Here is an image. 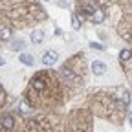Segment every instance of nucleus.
<instances>
[{
	"label": "nucleus",
	"mask_w": 132,
	"mask_h": 132,
	"mask_svg": "<svg viewBox=\"0 0 132 132\" xmlns=\"http://www.w3.org/2000/svg\"><path fill=\"white\" fill-rule=\"evenodd\" d=\"M92 72H94L95 75H103V73L106 72V64H105L103 61H94V62H92Z\"/></svg>",
	"instance_id": "obj_1"
},
{
	"label": "nucleus",
	"mask_w": 132,
	"mask_h": 132,
	"mask_svg": "<svg viewBox=\"0 0 132 132\" xmlns=\"http://www.w3.org/2000/svg\"><path fill=\"white\" fill-rule=\"evenodd\" d=\"M55 61H57V52H46L44 57H42V62H44L46 66H52Z\"/></svg>",
	"instance_id": "obj_2"
},
{
	"label": "nucleus",
	"mask_w": 132,
	"mask_h": 132,
	"mask_svg": "<svg viewBox=\"0 0 132 132\" xmlns=\"http://www.w3.org/2000/svg\"><path fill=\"white\" fill-rule=\"evenodd\" d=\"M42 40H44V33H42L40 29H37V31L31 33V42H33V44H40Z\"/></svg>",
	"instance_id": "obj_3"
},
{
	"label": "nucleus",
	"mask_w": 132,
	"mask_h": 132,
	"mask_svg": "<svg viewBox=\"0 0 132 132\" xmlns=\"http://www.w3.org/2000/svg\"><path fill=\"white\" fill-rule=\"evenodd\" d=\"M92 20L94 22H103L105 20V11H101V9H97V11H94V15H92Z\"/></svg>",
	"instance_id": "obj_4"
},
{
	"label": "nucleus",
	"mask_w": 132,
	"mask_h": 132,
	"mask_svg": "<svg viewBox=\"0 0 132 132\" xmlns=\"http://www.w3.org/2000/svg\"><path fill=\"white\" fill-rule=\"evenodd\" d=\"M19 61H20L22 64H26V66H31V64H33V57L28 55V53H20V55H19Z\"/></svg>",
	"instance_id": "obj_5"
},
{
	"label": "nucleus",
	"mask_w": 132,
	"mask_h": 132,
	"mask_svg": "<svg viewBox=\"0 0 132 132\" xmlns=\"http://www.w3.org/2000/svg\"><path fill=\"white\" fill-rule=\"evenodd\" d=\"M2 125H4L6 128H13V125H15L13 116H4V118H2Z\"/></svg>",
	"instance_id": "obj_6"
},
{
	"label": "nucleus",
	"mask_w": 132,
	"mask_h": 132,
	"mask_svg": "<svg viewBox=\"0 0 132 132\" xmlns=\"http://www.w3.org/2000/svg\"><path fill=\"white\" fill-rule=\"evenodd\" d=\"M130 55H132V52L125 48V50H121V53H119V59L125 62V61H128V59H130Z\"/></svg>",
	"instance_id": "obj_7"
},
{
	"label": "nucleus",
	"mask_w": 132,
	"mask_h": 132,
	"mask_svg": "<svg viewBox=\"0 0 132 132\" xmlns=\"http://www.w3.org/2000/svg\"><path fill=\"white\" fill-rule=\"evenodd\" d=\"M33 86H35L37 90H44V82L39 81V79H35V81H33Z\"/></svg>",
	"instance_id": "obj_8"
},
{
	"label": "nucleus",
	"mask_w": 132,
	"mask_h": 132,
	"mask_svg": "<svg viewBox=\"0 0 132 132\" xmlns=\"http://www.w3.org/2000/svg\"><path fill=\"white\" fill-rule=\"evenodd\" d=\"M24 48V40H15L13 42V50H22Z\"/></svg>",
	"instance_id": "obj_9"
},
{
	"label": "nucleus",
	"mask_w": 132,
	"mask_h": 132,
	"mask_svg": "<svg viewBox=\"0 0 132 132\" xmlns=\"http://www.w3.org/2000/svg\"><path fill=\"white\" fill-rule=\"evenodd\" d=\"M9 35H11V33H9L7 29H2V31H0V39H4V40H7Z\"/></svg>",
	"instance_id": "obj_10"
},
{
	"label": "nucleus",
	"mask_w": 132,
	"mask_h": 132,
	"mask_svg": "<svg viewBox=\"0 0 132 132\" xmlns=\"http://www.w3.org/2000/svg\"><path fill=\"white\" fill-rule=\"evenodd\" d=\"M72 28H73V29H79V19H77L75 15L72 16Z\"/></svg>",
	"instance_id": "obj_11"
},
{
	"label": "nucleus",
	"mask_w": 132,
	"mask_h": 132,
	"mask_svg": "<svg viewBox=\"0 0 132 132\" xmlns=\"http://www.w3.org/2000/svg\"><path fill=\"white\" fill-rule=\"evenodd\" d=\"M90 48H94V50H103V44H97V42H90Z\"/></svg>",
	"instance_id": "obj_12"
},
{
	"label": "nucleus",
	"mask_w": 132,
	"mask_h": 132,
	"mask_svg": "<svg viewBox=\"0 0 132 132\" xmlns=\"http://www.w3.org/2000/svg\"><path fill=\"white\" fill-rule=\"evenodd\" d=\"M62 73H64L66 77H68V79H73V73H72L70 70H66V68H64V70H62Z\"/></svg>",
	"instance_id": "obj_13"
},
{
	"label": "nucleus",
	"mask_w": 132,
	"mask_h": 132,
	"mask_svg": "<svg viewBox=\"0 0 132 132\" xmlns=\"http://www.w3.org/2000/svg\"><path fill=\"white\" fill-rule=\"evenodd\" d=\"M61 7H68V2H66V0H59V2H57Z\"/></svg>",
	"instance_id": "obj_14"
},
{
	"label": "nucleus",
	"mask_w": 132,
	"mask_h": 132,
	"mask_svg": "<svg viewBox=\"0 0 132 132\" xmlns=\"http://www.w3.org/2000/svg\"><path fill=\"white\" fill-rule=\"evenodd\" d=\"M128 121H130V123H132V112H130V114H128Z\"/></svg>",
	"instance_id": "obj_15"
},
{
	"label": "nucleus",
	"mask_w": 132,
	"mask_h": 132,
	"mask_svg": "<svg viewBox=\"0 0 132 132\" xmlns=\"http://www.w3.org/2000/svg\"><path fill=\"white\" fill-rule=\"evenodd\" d=\"M2 64H4V61H2V59H0V66H2Z\"/></svg>",
	"instance_id": "obj_16"
},
{
	"label": "nucleus",
	"mask_w": 132,
	"mask_h": 132,
	"mask_svg": "<svg viewBox=\"0 0 132 132\" xmlns=\"http://www.w3.org/2000/svg\"><path fill=\"white\" fill-rule=\"evenodd\" d=\"M0 94H2V86H0Z\"/></svg>",
	"instance_id": "obj_17"
},
{
	"label": "nucleus",
	"mask_w": 132,
	"mask_h": 132,
	"mask_svg": "<svg viewBox=\"0 0 132 132\" xmlns=\"http://www.w3.org/2000/svg\"><path fill=\"white\" fill-rule=\"evenodd\" d=\"M46 2H48V0H46Z\"/></svg>",
	"instance_id": "obj_18"
},
{
	"label": "nucleus",
	"mask_w": 132,
	"mask_h": 132,
	"mask_svg": "<svg viewBox=\"0 0 132 132\" xmlns=\"http://www.w3.org/2000/svg\"><path fill=\"white\" fill-rule=\"evenodd\" d=\"M130 39H132V37H130Z\"/></svg>",
	"instance_id": "obj_19"
}]
</instances>
